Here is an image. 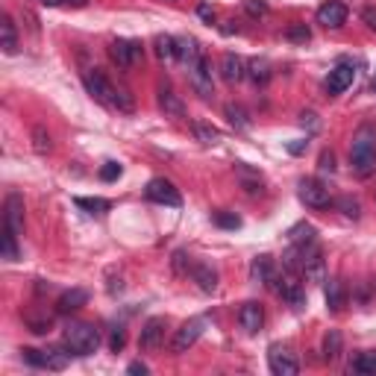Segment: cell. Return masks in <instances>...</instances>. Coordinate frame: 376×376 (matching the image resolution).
Instances as JSON below:
<instances>
[{
	"mask_svg": "<svg viewBox=\"0 0 376 376\" xmlns=\"http://www.w3.org/2000/svg\"><path fill=\"white\" fill-rule=\"evenodd\" d=\"M238 320H241L244 330H247V332L253 335V332L261 330V323H265V312H261V306H259V303H244V306H241V312H238Z\"/></svg>",
	"mask_w": 376,
	"mask_h": 376,
	"instance_id": "cell-17",
	"label": "cell"
},
{
	"mask_svg": "<svg viewBox=\"0 0 376 376\" xmlns=\"http://www.w3.org/2000/svg\"><path fill=\"white\" fill-rule=\"evenodd\" d=\"M109 56H112V62H115L118 68L127 71V68H133V65L141 62L144 51H141V44H138V41L118 39V41H112V44H109Z\"/></svg>",
	"mask_w": 376,
	"mask_h": 376,
	"instance_id": "cell-8",
	"label": "cell"
},
{
	"mask_svg": "<svg viewBox=\"0 0 376 376\" xmlns=\"http://www.w3.org/2000/svg\"><path fill=\"white\" fill-rule=\"evenodd\" d=\"M226 118H230V124L238 127V129H247V127H250L247 112H244L241 106H226Z\"/></svg>",
	"mask_w": 376,
	"mask_h": 376,
	"instance_id": "cell-33",
	"label": "cell"
},
{
	"mask_svg": "<svg viewBox=\"0 0 376 376\" xmlns=\"http://www.w3.org/2000/svg\"><path fill=\"white\" fill-rule=\"evenodd\" d=\"M285 39H288V41H303V44H306L309 39H312V32H309L306 24H291L288 32H285Z\"/></svg>",
	"mask_w": 376,
	"mask_h": 376,
	"instance_id": "cell-34",
	"label": "cell"
},
{
	"mask_svg": "<svg viewBox=\"0 0 376 376\" xmlns=\"http://www.w3.org/2000/svg\"><path fill=\"white\" fill-rule=\"evenodd\" d=\"M300 200L306 203V206H312V209H326V206H332V197H330V188H326L320 179H315V176H309V179H303L300 183Z\"/></svg>",
	"mask_w": 376,
	"mask_h": 376,
	"instance_id": "cell-10",
	"label": "cell"
},
{
	"mask_svg": "<svg viewBox=\"0 0 376 376\" xmlns=\"http://www.w3.org/2000/svg\"><path fill=\"white\" fill-rule=\"evenodd\" d=\"M86 303H89V291L71 288V291H65L62 297L56 300V312L59 315H71V312H77V309H83Z\"/></svg>",
	"mask_w": 376,
	"mask_h": 376,
	"instance_id": "cell-15",
	"label": "cell"
},
{
	"mask_svg": "<svg viewBox=\"0 0 376 376\" xmlns=\"http://www.w3.org/2000/svg\"><path fill=\"white\" fill-rule=\"evenodd\" d=\"M109 344H112V350H115V353H121V347L127 344L124 330H115V332H112V341H109Z\"/></svg>",
	"mask_w": 376,
	"mask_h": 376,
	"instance_id": "cell-39",
	"label": "cell"
},
{
	"mask_svg": "<svg viewBox=\"0 0 376 376\" xmlns=\"http://www.w3.org/2000/svg\"><path fill=\"white\" fill-rule=\"evenodd\" d=\"M268 368H271V373H276V376H297V370H300L294 353H291L288 347H283V344H273V347L268 350Z\"/></svg>",
	"mask_w": 376,
	"mask_h": 376,
	"instance_id": "cell-11",
	"label": "cell"
},
{
	"mask_svg": "<svg viewBox=\"0 0 376 376\" xmlns=\"http://www.w3.org/2000/svg\"><path fill=\"white\" fill-rule=\"evenodd\" d=\"M203 330H206V318H191V320H186V323L176 330V335H174V341H171V350H174L176 356H179V353H188V347L197 344V338L203 335Z\"/></svg>",
	"mask_w": 376,
	"mask_h": 376,
	"instance_id": "cell-7",
	"label": "cell"
},
{
	"mask_svg": "<svg viewBox=\"0 0 376 376\" xmlns=\"http://www.w3.org/2000/svg\"><path fill=\"white\" fill-rule=\"evenodd\" d=\"M197 15H200V18H203L206 24H212V21H215V9H212L209 4H200V6H197Z\"/></svg>",
	"mask_w": 376,
	"mask_h": 376,
	"instance_id": "cell-40",
	"label": "cell"
},
{
	"mask_svg": "<svg viewBox=\"0 0 376 376\" xmlns=\"http://www.w3.org/2000/svg\"><path fill=\"white\" fill-rule=\"evenodd\" d=\"M203 53H200V44H197V39H176V59L183 62V65H191L197 62Z\"/></svg>",
	"mask_w": 376,
	"mask_h": 376,
	"instance_id": "cell-19",
	"label": "cell"
},
{
	"mask_svg": "<svg viewBox=\"0 0 376 376\" xmlns=\"http://www.w3.org/2000/svg\"><path fill=\"white\" fill-rule=\"evenodd\" d=\"M32 138H36V150H39V153H47V150H51V136H47L41 127H36Z\"/></svg>",
	"mask_w": 376,
	"mask_h": 376,
	"instance_id": "cell-36",
	"label": "cell"
},
{
	"mask_svg": "<svg viewBox=\"0 0 376 376\" xmlns=\"http://www.w3.org/2000/svg\"><path fill=\"white\" fill-rule=\"evenodd\" d=\"M89 0H65V6H86Z\"/></svg>",
	"mask_w": 376,
	"mask_h": 376,
	"instance_id": "cell-45",
	"label": "cell"
},
{
	"mask_svg": "<svg viewBox=\"0 0 376 376\" xmlns=\"http://www.w3.org/2000/svg\"><path fill=\"white\" fill-rule=\"evenodd\" d=\"M347 21V6L341 0H326V4L318 9V24L326 27V30H338L344 27Z\"/></svg>",
	"mask_w": 376,
	"mask_h": 376,
	"instance_id": "cell-14",
	"label": "cell"
},
{
	"mask_svg": "<svg viewBox=\"0 0 376 376\" xmlns=\"http://www.w3.org/2000/svg\"><path fill=\"white\" fill-rule=\"evenodd\" d=\"M273 259L271 256H256L253 259V265H250V280L253 283H271V276H273Z\"/></svg>",
	"mask_w": 376,
	"mask_h": 376,
	"instance_id": "cell-21",
	"label": "cell"
},
{
	"mask_svg": "<svg viewBox=\"0 0 376 376\" xmlns=\"http://www.w3.org/2000/svg\"><path fill=\"white\" fill-rule=\"evenodd\" d=\"M65 347L74 356H91L101 347V332L91 323H68L65 326Z\"/></svg>",
	"mask_w": 376,
	"mask_h": 376,
	"instance_id": "cell-4",
	"label": "cell"
},
{
	"mask_svg": "<svg viewBox=\"0 0 376 376\" xmlns=\"http://www.w3.org/2000/svg\"><path fill=\"white\" fill-rule=\"evenodd\" d=\"M0 30H4V51L15 53V51H18V32H15V24H12L9 15L4 18V24H0Z\"/></svg>",
	"mask_w": 376,
	"mask_h": 376,
	"instance_id": "cell-28",
	"label": "cell"
},
{
	"mask_svg": "<svg viewBox=\"0 0 376 376\" xmlns=\"http://www.w3.org/2000/svg\"><path fill=\"white\" fill-rule=\"evenodd\" d=\"M191 276H194V283L200 285V291H206V294H212L218 288V273L212 271L209 265H194L191 268Z\"/></svg>",
	"mask_w": 376,
	"mask_h": 376,
	"instance_id": "cell-22",
	"label": "cell"
},
{
	"mask_svg": "<svg viewBox=\"0 0 376 376\" xmlns=\"http://www.w3.org/2000/svg\"><path fill=\"white\" fill-rule=\"evenodd\" d=\"M83 83H86V91L94 97L97 103H103V106L115 109V112H127V115H129V112L136 109L133 97H129L124 89L112 86L109 79H106V74H103V71H97V68H89V71L83 74Z\"/></svg>",
	"mask_w": 376,
	"mask_h": 376,
	"instance_id": "cell-1",
	"label": "cell"
},
{
	"mask_svg": "<svg viewBox=\"0 0 376 376\" xmlns=\"http://www.w3.org/2000/svg\"><path fill=\"white\" fill-rule=\"evenodd\" d=\"M320 171H330V174L335 171V156H332L330 150H323V153H320Z\"/></svg>",
	"mask_w": 376,
	"mask_h": 376,
	"instance_id": "cell-38",
	"label": "cell"
},
{
	"mask_svg": "<svg viewBox=\"0 0 376 376\" xmlns=\"http://www.w3.org/2000/svg\"><path fill=\"white\" fill-rule=\"evenodd\" d=\"M350 165L358 176L376 174V129L373 127H358L353 144H350Z\"/></svg>",
	"mask_w": 376,
	"mask_h": 376,
	"instance_id": "cell-2",
	"label": "cell"
},
{
	"mask_svg": "<svg viewBox=\"0 0 376 376\" xmlns=\"http://www.w3.org/2000/svg\"><path fill=\"white\" fill-rule=\"evenodd\" d=\"M221 71H223V79L226 83H241L244 77H247V62L235 53H226L221 59Z\"/></svg>",
	"mask_w": 376,
	"mask_h": 376,
	"instance_id": "cell-16",
	"label": "cell"
},
{
	"mask_svg": "<svg viewBox=\"0 0 376 376\" xmlns=\"http://www.w3.org/2000/svg\"><path fill=\"white\" fill-rule=\"evenodd\" d=\"M24 233V200L21 194H9L6 197V215H4V259L15 261L18 259V238Z\"/></svg>",
	"mask_w": 376,
	"mask_h": 376,
	"instance_id": "cell-3",
	"label": "cell"
},
{
	"mask_svg": "<svg viewBox=\"0 0 376 376\" xmlns=\"http://www.w3.org/2000/svg\"><path fill=\"white\" fill-rule=\"evenodd\" d=\"M309 147V141L306 138H300V141H294V144H288V153H303Z\"/></svg>",
	"mask_w": 376,
	"mask_h": 376,
	"instance_id": "cell-42",
	"label": "cell"
},
{
	"mask_svg": "<svg viewBox=\"0 0 376 376\" xmlns=\"http://www.w3.org/2000/svg\"><path fill=\"white\" fill-rule=\"evenodd\" d=\"M323 353H326V358H338V353H341V332L330 330V335L323 338Z\"/></svg>",
	"mask_w": 376,
	"mask_h": 376,
	"instance_id": "cell-32",
	"label": "cell"
},
{
	"mask_svg": "<svg viewBox=\"0 0 376 376\" xmlns=\"http://www.w3.org/2000/svg\"><path fill=\"white\" fill-rule=\"evenodd\" d=\"M188 83H191L194 94H200V97H212V94H215V83H212V62L206 56H200L188 68Z\"/></svg>",
	"mask_w": 376,
	"mask_h": 376,
	"instance_id": "cell-9",
	"label": "cell"
},
{
	"mask_svg": "<svg viewBox=\"0 0 376 376\" xmlns=\"http://www.w3.org/2000/svg\"><path fill=\"white\" fill-rule=\"evenodd\" d=\"M353 373L358 376H376V350H368V353H358L353 358Z\"/></svg>",
	"mask_w": 376,
	"mask_h": 376,
	"instance_id": "cell-24",
	"label": "cell"
},
{
	"mask_svg": "<svg viewBox=\"0 0 376 376\" xmlns=\"http://www.w3.org/2000/svg\"><path fill=\"white\" fill-rule=\"evenodd\" d=\"M353 79H356V68L350 62H338L335 68L330 71V77H326V91L330 94H341V91H347L353 86Z\"/></svg>",
	"mask_w": 376,
	"mask_h": 376,
	"instance_id": "cell-13",
	"label": "cell"
},
{
	"mask_svg": "<svg viewBox=\"0 0 376 376\" xmlns=\"http://www.w3.org/2000/svg\"><path fill=\"white\" fill-rule=\"evenodd\" d=\"M244 9H247L253 18H256V15H265L268 12V4H265V0H244Z\"/></svg>",
	"mask_w": 376,
	"mask_h": 376,
	"instance_id": "cell-37",
	"label": "cell"
},
{
	"mask_svg": "<svg viewBox=\"0 0 376 376\" xmlns=\"http://www.w3.org/2000/svg\"><path fill=\"white\" fill-rule=\"evenodd\" d=\"M159 106H162V112L165 115H171V118H183L186 115V106H183V101L171 91V89H159Z\"/></svg>",
	"mask_w": 376,
	"mask_h": 376,
	"instance_id": "cell-20",
	"label": "cell"
},
{
	"mask_svg": "<svg viewBox=\"0 0 376 376\" xmlns=\"http://www.w3.org/2000/svg\"><path fill=\"white\" fill-rule=\"evenodd\" d=\"M315 235H318V230L312 223H306V221L294 223L288 230V241L294 244V247H309V244H315Z\"/></svg>",
	"mask_w": 376,
	"mask_h": 376,
	"instance_id": "cell-18",
	"label": "cell"
},
{
	"mask_svg": "<svg viewBox=\"0 0 376 376\" xmlns=\"http://www.w3.org/2000/svg\"><path fill=\"white\" fill-rule=\"evenodd\" d=\"M162 341H165V318H150L144 323L141 330V338H138V347L144 353H153L162 347Z\"/></svg>",
	"mask_w": 376,
	"mask_h": 376,
	"instance_id": "cell-12",
	"label": "cell"
},
{
	"mask_svg": "<svg viewBox=\"0 0 376 376\" xmlns=\"http://www.w3.org/2000/svg\"><path fill=\"white\" fill-rule=\"evenodd\" d=\"M21 353H24V362H27V365L44 368V370H65V368H68V356H71L68 347H65V350H59V347H47V350H32V347H27V350H21Z\"/></svg>",
	"mask_w": 376,
	"mask_h": 376,
	"instance_id": "cell-5",
	"label": "cell"
},
{
	"mask_svg": "<svg viewBox=\"0 0 376 376\" xmlns=\"http://www.w3.org/2000/svg\"><path fill=\"white\" fill-rule=\"evenodd\" d=\"M121 174H124V168L118 165V162H106V165L101 168V179H103V183H115Z\"/></svg>",
	"mask_w": 376,
	"mask_h": 376,
	"instance_id": "cell-35",
	"label": "cell"
},
{
	"mask_svg": "<svg viewBox=\"0 0 376 376\" xmlns=\"http://www.w3.org/2000/svg\"><path fill=\"white\" fill-rule=\"evenodd\" d=\"M326 306H330L332 312H341V309L347 306V288H344V283L332 280L330 285H326Z\"/></svg>",
	"mask_w": 376,
	"mask_h": 376,
	"instance_id": "cell-23",
	"label": "cell"
},
{
	"mask_svg": "<svg viewBox=\"0 0 376 376\" xmlns=\"http://www.w3.org/2000/svg\"><path fill=\"white\" fill-rule=\"evenodd\" d=\"M127 370H129V373H141V376H144V373H147V365H141V362H133V365H129Z\"/></svg>",
	"mask_w": 376,
	"mask_h": 376,
	"instance_id": "cell-43",
	"label": "cell"
},
{
	"mask_svg": "<svg viewBox=\"0 0 376 376\" xmlns=\"http://www.w3.org/2000/svg\"><path fill=\"white\" fill-rule=\"evenodd\" d=\"M144 194H147V200L162 203V206H183V194H179L176 186L171 183V179H165V176L150 179L147 188H144Z\"/></svg>",
	"mask_w": 376,
	"mask_h": 376,
	"instance_id": "cell-6",
	"label": "cell"
},
{
	"mask_svg": "<svg viewBox=\"0 0 376 376\" xmlns=\"http://www.w3.org/2000/svg\"><path fill=\"white\" fill-rule=\"evenodd\" d=\"M156 56H159L162 62H174V59H176V39L159 36V39H156Z\"/></svg>",
	"mask_w": 376,
	"mask_h": 376,
	"instance_id": "cell-27",
	"label": "cell"
},
{
	"mask_svg": "<svg viewBox=\"0 0 376 376\" xmlns=\"http://www.w3.org/2000/svg\"><path fill=\"white\" fill-rule=\"evenodd\" d=\"M212 221H215V226H221V230H238L241 226V218L235 215V212H215Z\"/></svg>",
	"mask_w": 376,
	"mask_h": 376,
	"instance_id": "cell-30",
	"label": "cell"
},
{
	"mask_svg": "<svg viewBox=\"0 0 376 376\" xmlns=\"http://www.w3.org/2000/svg\"><path fill=\"white\" fill-rule=\"evenodd\" d=\"M194 136H197V141L200 144H218L221 141V133L212 124H203V121H197L194 124Z\"/></svg>",
	"mask_w": 376,
	"mask_h": 376,
	"instance_id": "cell-29",
	"label": "cell"
},
{
	"mask_svg": "<svg viewBox=\"0 0 376 376\" xmlns=\"http://www.w3.org/2000/svg\"><path fill=\"white\" fill-rule=\"evenodd\" d=\"M79 209H86L89 215H106V212L112 209V203L106 197H77L74 200Z\"/></svg>",
	"mask_w": 376,
	"mask_h": 376,
	"instance_id": "cell-26",
	"label": "cell"
},
{
	"mask_svg": "<svg viewBox=\"0 0 376 376\" xmlns=\"http://www.w3.org/2000/svg\"><path fill=\"white\" fill-rule=\"evenodd\" d=\"M332 206L341 212V215H347V218H358L362 215V206H358V200H353V197H341V200H332Z\"/></svg>",
	"mask_w": 376,
	"mask_h": 376,
	"instance_id": "cell-31",
	"label": "cell"
},
{
	"mask_svg": "<svg viewBox=\"0 0 376 376\" xmlns=\"http://www.w3.org/2000/svg\"><path fill=\"white\" fill-rule=\"evenodd\" d=\"M362 21H365V24H368V27L376 32V9H373V6H368V9L362 12Z\"/></svg>",
	"mask_w": 376,
	"mask_h": 376,
	"instance_id": "cell-41",
	"label": "cell"
},
{
	"mask_svg": "<svg viewBox=\"0 0 376 376\" xmlns=\"http://www.w3.org/2000/svg\"><path fill=\"white\" fill-rule=\"evenodd\" d=\"M39 4H44V6H65V0H39Z\"/></svg>",
	"mask_w": 376,
	"mask_h": 376,
	"instance_id": "cell-44",
	"label": "cell"
},
{
	"mask_svg": "<svg viewBox=\"0 0 376 376\" xmlns=\"http://www.w3.org/2000/svg\"><path fill=\"white\" fill-rule=\"evenodd\" d=\"M247 77L253 79L256 86H265L268 79H271V62H268V59H253V62H247Z\"/></svg>",
	"mask_w": 376,
	"mask_h": 376,
	"instance_id": "cell-25",
	"label": "cell"
}]
</instances>
